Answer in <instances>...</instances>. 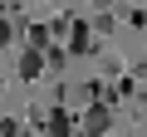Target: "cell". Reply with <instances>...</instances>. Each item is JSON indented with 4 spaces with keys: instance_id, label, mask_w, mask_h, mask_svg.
<instances>
[{
    "instance_id": "obj_5",
    "label": "cell",
    "mask_w": 147,
    "mask_h": 137,
    "mask_svg": "<svg viewBox=\"0 0 147 137\" xmlns=\"http://www.w3.org/2000/svg\"><path fill=\"white\" fill-rule=\"evenodd\" d=\"M44 39H49V30H44V25H34V30H30V49H44Z\"/></svg>"
},
{
    "instance_id": "obj_7",
    "label": "cell",
    "mask_w": 147,
    "mask_h": 137,
    "mask_svg": "<svg viewBox=\"0 0 147 137\" xmlns=\"http://www.w3.org/2000/svg\"><path fill=\"white\" fill-rule=\"evenodd\" d=\"M5 137H34V132H25V127H15V122H10V127H5Z\"/></svg>"
},
{
    "instance_id": "obj_3",
    "label": "cell",
    "mask_w": 147,
    "mask_h": 137,
    "mask_svg": "<svg viewBox=\"0 0 147 137\" xmlns=\"http://www.w3.org/2000/svg\"><path fill=\"white\" fill-rule=\"evenodd\" d=\"M44 127H49V137H69V113L64 108H49L44 113Z\"/></svg>"
},
{
    "instance_id": "obj_4",
    "label": "cell",
    "mask_w": 147,
    "mask_h": 137,
    "mask_svg": "<svg viewBox=\"0 0 147 137\" xmlns=\"http://www.w3.org/2000/svg\"><path fill=\"white\" fill-rule=\"evenodd\" d=\"M88 49H93V34L84 25H74V54H88Z\"/></svg>"
},
{
    "instance_id": "obj_1",
    "label": "cell",
    "mask_w": 147,
    "mask_h": 137,
    "mask_svg": "<svg viewBox=\"0 0 147 137\" xmlns=\"http://www.w3.org/2000/svg\"><path fill=\"white\" fill-rule=\"evenodd\" d=\"M108 122H113V118H108V108L98 103V108H88V118H84L79 137H103V132H108Z\"/></svg>"
},
{
    "instance_id": "obj_6",
    "label": "cell",
    "mask_w": 147,
    "mask_h": 137,
    "mask_svg": "<svg viewBox=\"0 0 147 137\" xmlns=\"http://www.w3.org/2000/svg\"><path fill=\"white\" fill-rule=\"evenodd\" d=\"M15 39V25H5V20H0V44H10Z\"/></svg>"
},
{
    "instance_id": "obj_8",
    "label": "cell",
    "mask_w": 147,
    "mask_h": 137,
    "mask_svg": "<svg viewBox=\"0 0 147 137\" xmlns=\"http://www.w3.org/2000/svg\"><path fill=\"white\" fill-rule=\"evenodd\" d=\"M93 5H98V10H108V5H113V0H93Z\"/></svg>"
},
{
    "instance_id": "obj_2",
    "label": "cell",
    "mask_w": 147,
    "mask_h": 137,
    "mask_svg": "<svg viewBox=\"0 0 147 137\" xmlns=\"http://www.w3.org/2000/svg\"><path fill=\"white\" fill-rule=\"evenodd\" d=\"M39 74H44V54L25 44V54H20V79H39Z\"/></svg>"
}]
</instances>
